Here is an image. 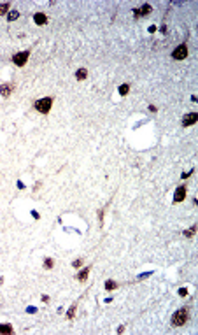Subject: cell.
Segmentation results:
<instances>
[{
    "instance_id": "9a60e30c",
    "label": "cell",
    "mask_w": 198,
    "mask_h": 335,
    "mask_svg": "<svg viewBox=\"0 0 198 335\" xmlns=\"http://www.w3.org/2000/svg\"><path fill=\"white\" fill-rule=\"evenodd\" d=\"M195 233H196V225H193L191 228H189V230H186V232H184V237H187V239H191L193 235H195Z\"/></svg>"
},
{
    "instance_id": "7a4b0ae2",
    "label": "cell",
    "mask_w": 198,
    "mask_h": 335,
    "mask_svg": "<svg viewBox=\"0 0 198 335\" xmlns=\"http://www.w3.org/2000/svg\"><path fill=\"white\" fill-rule=\"evenodd\" d=\"M51 104H53V98L46 97V98H39L37 102L33 104V107H35V111H39V112L48 114L49 109H51Z\"/></svg>"
},
{
    "instance_id": "ac0fdd59",
    "label": "cell",
    "mask_w": 198,
    "mask_h": 335,
    "mask_svg": "<svg viewBox=\"0 0 198 335\" xmlns=\"http://www.w3.org/2000/svg\"><path fill=\"white\" fill-rule=\"evenodd\" d=\"M9 7H11V4H2V6H0V14H6V12L9 11Z\"/></svg>"
},
{
    "instance_id": "9c48e42d",
    "label": "cell",
    "mask_w": 198,
    "mask_h": 335,
    "mask_svg": "<svg viewBox=\"0 0 198 335\" xmlns=\"http://www.w3.org/2000/svg\"><path fill=\"white\" fill-rule=\"evenodd\" d=\"M33 21L37 23V25H46V23H48V16L42 14V12H35V14H33Z\"/></svg>"
},
{
    "instance_id": "d4e9b609",
    "label": "cell",
    "mask_w": 198,
    "mask_h": 335,
    "mask_svg": "<svg viewBox=\"0 0 198 335\" xmlns=\"http://www.w3.org/2000/svg\"><path fill=\"white\" fill-rule=\"evenodd\" d=\"M32 216L35 218V219H39V212L37 211H32Z\"/></svg>"
},
{
    "instance_id": "ffe728a7",
    "label": "cell",
    "mask_w": 198,
    "mask_h": 335,
    "mask_svg": "<svg viewBox=\"0 0 198 335\" xmlns=\"http://www.w3.org/2000/svg\"><path fill=\"white\" fill-rule=\"evenodd\" d=\"M81 265H82V261H81V260H75L74 263H72V267H75V269H79Z\"/></svg>"
},
{
    "instance_id": "5bb4252c",
    "label": "cell",
    "mask_w": 198,
    "mask_h": 335,
    "mask_svg": "<svg viewBox=\"0 0 198 335\" xmlns=\"http://www.w3.org/2000/svg\"><path fill=\"white\" fill-rule=\"evenodd\" d=\"M128 91H130V84H126V83H124V84H121V86H119V95H121V97H124V95H126Z\"/></svg>"
},
{
    "instance_id": "7c38bea8",
    "label": "cell",
    "mask_w": 198,
    "mask_h": 335,
    "mask_svg": "<svg viewBox=\"0 0 198 335\" xmlns=\"http://www.w3.org/2000/svg\"><path fill=\"white\" fill-rule=\"evenodd\" d=\"M0 333H12V324L9 323L0 324Z\"/></svg>"
},
{
    "instance_id": "30bf717a",
    "label": "cell",
    "mask_w": 198,
    "mask_h": 335,
    "mask_svg": "<svg viewBox=\"0 0 198 335\" xmlns=\"http://www.w3.org/2000/svg\"><path fill=\"white\" fill-rule=\"evenodd\" d=\"M88 274H90V267H86L84 270H81L79 274L75 276V279H77V281H86V279H88Z\"/></svg>"
},
{
    "instance_id": "44dd1931",
    "label": "cell",
    "mask_w": 198,
    "mask_h": 335,
    "mask_svg": "<svg viewBox=\"0 0 198 335\" xmlns=\"http://www.w3.org/2000/svg\"><path fill=\"white\" fill-rule=\"evenodd\" d=\"M179 295H181V297H186V295H187V290H186V288H181V290H179Z\"/></svg>"
},
{
    "instance_id": "3957f363",
    "label": "cell",
    "mask_w": 198,
    "mask_h": 335,
    "mask_svg": "<svg viewBox=\"0 0 198 335\" xmlns=\"http://www.w3.org/2000/svg\"><path fill=\"white\" fill-rule=\"evenodd\" d=\"M172 56H174V60H184V58L187 56V46H186V44H181V46H177V48L174 49Z\"/></svg>"
},
{
    "instance_id": "d6986e66",
    "label": "cell",
    "mask_w": 198,
    "mask_h": 335,
    "mask_svg": "<svg viewBox=\"0 0 198 335\" xmlns=\"http://www.w3.org/2000/svg\"><path fill=\"white\" fill-rule=\"evenodd\" d=\"M74 316H75V305H72V307L69 309V312H67V318H69V319H72Z\"/></svg>"
},
{
    "instance_id": "6da1fadb",
    "label": "cell",
    "mask_w": 198,
    "mask_h": 335,
    "mask_svg": "<svg viewBox=\"0 0 198 335\" xmlns=\"http://www.w3.org/2000/svg\"><path fill=\"white\" fill-rule=\"evenodd\" d=\"M187 318H189V311H187V307H182L172 316V324L174 326H182V324L187 323Z\"/></svg>"
},
{
    "instance_id": "5b68a950",
    "label": "cell",
    "mask_w": 198,
    "mask_h": 335,
    "mask_svg": "<svg viewBox=\"0 0 198 335\" xmlns=\"http://www.w3.org/2000/svg\"><path fill=\"white\" fill-rule=\"evenodd\" d=\"M198 119V114L196 112H187L184 118H182V126H191V125L196 123Z\"/></svg>"
},
{
    "instance_id": "603a6c76",
    "label": "cell",
    "mask_w": 198,
    "mask_h": 335,
    "mask_svg": "<svg viewBox=\"0 0 198 335\" xmlns=\"http://www.w3.org/2000/svg\"><path fill=\"white\" fill-rule=\"evenodd\" d=\"M151 274H153V272H145V274H140V276H139V279H144V277H149Z\"/></svg>"
},
{
    "instance_id": "277c9868",
    "label": "cell",
    "mask_w": 198,
    "mask_h": 335,
    "mask_svg": "<svg viewBox=\"0 0 198 335\" xmlns=\"http://www.w3.org/2000/svg\"><path fill=\"white\" fill-rule=\"evenodd\" d=\"M28 56H30L28 51H21V53H16L14 56H12V61H14L18 67H23V65L28 61Z\"/></svg>"
},
{
    "instance_id": "4316f807",
    "label": "cell",
    "mask_w": 198,
    "mask_h": 335,
    "mask_svg": "<svg viewBox=\"0 0 198 335\" xmlns=\"http://www.w3.org/2000/svg\"><path fill=\"white\" fill-rule=\"evenodd\" d=\"M149 32H151V33L156 32V27H154V25H151V27H149Z\"/></svg>"
},
{
    "instance_id": "8fae6325",
    "label": "cell",
    "mask_w": 198,
    "mask_h": 335,
    "mask_svg": "<svg viewBox=\"0 0 198 335\" xmlns=\"http://www.w3.org/2000/svg\"><path fill=\"white\" fill-rule=\"evenodd\" d=\"M86 76H88V70H86V69H79V70L75 72V79H77V81L86 79Z\"/></svg>"
},
{
    "instance_id": "83f0119b",
    "label": "cell",
    "mask_w": 198,
    "mask_h": 335,
    "mask_svg": "<svg viewBox=\"0 0 198 335\" xmlns=\"http://www.w3.org/2000/svg\"><path fill=\"white\" fill-rule=\"evenodd\" d=\"M2 281H4V279H2V277H0V284H2Z\"/></svg>"
},
{
    "instance_id": "ba28073f",
    "label": "cell",
    "mask_w": 198,
    "mask_h": 335,
    "mask_svg": "<svg viewBox=\"0 0 198 335\" xmlns=\"http://www.w3.org/2000/svg\"><path fill=\"white\" fill-rule=\"evenodd\" d=\"M12 90H14V84H9V83H7V84H0V95H2V97L7 98L12 93Z\"/></svg>"
},
{
    "instance_id": "e0dca14e",
    "label": "cell",
    "mask_w": 198,
    "mask_h": 335,
    "mask_svg": "<svg viewBox=\"0 0 198 335\" xmlns=\"http://www.w3.org/2000/svg\"><path fill=\"white\" fill-rule=\"evenodd\" d=\"M53 265H54L53 258H46V261H44V267H46V269H53Z\"/></svg>"
},
{
    "instance_id": "cb8c5ba5",
    "label": "cell",
    "mask_w": 198,
    "mask_h": 335,
    "mask_svg": "<svg viewBox=\"0 0 198 335\" xmlns=\"http://www.w3.org/2000/svg\"><path fill=\"white\" fill-rule=\"evenodd\" d=\"M193 174V170H187L186 174H182V179H186V177H189V176H191Z\"/></svg>"
},
{
    "instance_id": "484cf974",
    "label": "cell",
    "mask_w": 198,
    "mask_h": 335,
    "mask_svg": "<svg viewBox=\"0 0 198 335\" xmlns=\"http://www.w3.org/2000/svg\"><path fill=\"white\" fill-rule=\"evenodd\" d=\"M18 188H19V189H23V188H25V184H23L21 181H18Z\"/></svg>"
},
{
    "instance_id": "8992f818",
    "label": "cell",
    "mask_w": 198,
    "mask_h": 335,
    "mask_svg": "<svg viewBox=\"0 0 198 335\" xmlns=\"http://www.w3.org/2000/svg\"><path fill=\"white\" fill-rule=\"evenodd\" d=\"M151 11H153V7H151L149 4H145V6H142L140 9H133V14H135V18L147 16V14H151Z\"/></svg>"
},
{
    "instance_id": "7402d4cb",
    "label": "cell",
    "mask_w": 198,
    "mask_h": 335,
    "mask_svg": "<svg viewBox=\"0 0 198 335\" xmlns=\"http://www.w3.org/2000/svg\"><path fill=\"white\" fill-rule=\"evenodd\" d=\"M27 311H28V312H30V314H35V312H37V309L33 307V305H30V307H28Z\"/></svg>"
},
{
    "instance_id": "52a82bcc",
    "label": "cell",
    "mask_w": 198,
    "mask_h": 335,
    "mask_svg": "<svg viewBox=\"0 0 198 335\" xmlns=\"http://www.w3.org/2000/svg\"><path fill=\"white\" fill-rule=\"evenodd\" d=\"M186 198V188L184 186H179V188L175 189V193H174V202H182V200Z\"/></svg>"
},
{
    "instance_id": "4fadbf2b",
    "label": "cell",
    "mask_w": 198,
    "mask_h": 335,
    "mask_svg": "<svg viewBox=\"0 0 198 335\" xmlns=\"http://www.w3.org/2000/svg\"><path fill=\"white\" fill-rule=\"evenodd\" d=\"M118 288V282L112 281V279H109V281H105V290L107 291H111V290H116Z\"/></svg>"
},
{
    "instance_id": "2e32d148",
    "label": "cell",
    "mask_w": 198,
    "mask_h": 335,
    "mask_svg": "<svg viewBox=\"0 0 198 335\" xmlns=\"http://www.w3.org/2000/svg\"><path fill=\"white\" fill-rule=\"evenodd\" d=\"M19 18V12L18 11H12V12H9L7 14V21H14V19H18Z\"/></svg>"
}]
</instances>
